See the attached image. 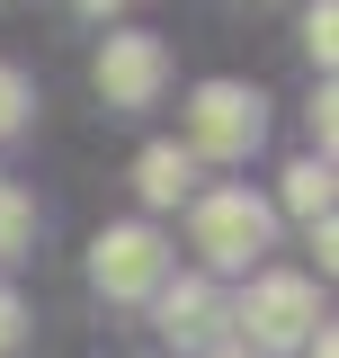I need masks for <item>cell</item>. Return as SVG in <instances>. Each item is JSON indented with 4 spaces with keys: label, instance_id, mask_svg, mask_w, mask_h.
Wrapping results in <instances>:
<instances>
[{
    "label": "cell",
    "instance_id": "obj_1",
    "mask_svg": "<svg viewBox=\"0 0 339 358\" xmlns=\"http://www.w3.org/2000/svg\"><path fill=\"white\" fill-rule=\"evenodd\" d=\"M223 322H241V350L250 358H277V350H303L322 331V296H312V278H295V268H268V278H250V296L223 313Z\"/></svg>",
    "mask_w": 339,
    "mask_h": 358
},
{
    "label": "cell",
    "instance_id": "obj_2",
    "mask_svg": "<svg viewBox=\"0 0 339 358\" xmlns=\"http://www.w3.org/2000/svg\"><path fill=\"white\" fill-rule=\"evenodd\" d=\"M268 143V99L250 81H197L188 90V162H250Z\"/></svg>",
    "mask_w": 339,
    "mask_h": 358
},
{
    "label": "cell",
    "instance_id": "obj_3",
    "mask_svg": "<svg viewBox=\"0 0 339 358\" xmlns=\"http://www.w3.org/2000/svg\"><path fill=\"white\" fill-rule=\"evenodd\" d=\"M268 233H277V206L250 188H206L188 206V242L206 251V268H250L268 251Z\"/></svg>",
    "mask_w": 339,
    "mask_h": 358
},
{
    "label": "cell",
    "instance_id": "obj_4",
    "mask_svg": "<svg viewBox=\"0 0 339 358\" xmlns=\"http://www.w3.org/2000/svg\"><path fill=\"white\" fill-rule=\"evenodd\" d=\"M161 278H170V242L152 224H107V233L89 242V287H98L107 305H152Z\"/></svg>",
    "mask_w": 339,
    "mask_h": 358
},
{
    "label": "cell",
    "instance_id": "obj_5",
    "mask_svg": "<svg viewBox=\"0 0 339 358\" xmlns=\"http://www.w3.org/2000/svg\"><path fill=\"white\" fill-rule=\"evenodd\" d=\"M89 81H98V99H107V108H152V99H161V81H170V45L161 36H143V27H126V36H107L98 45V72H89Z\"/></svg>",
    "mask_w": 339,
    "mask_h": 358
},
{
    "label": "cell",
    "instance_id": "obj_6",
    "mask_svg": "<svg viewBox=\"0 0 339 358\" xmlns=\"http://www.w3.org/2000/svg\"><path fill=\"white\" fill-rule=\"evenodd\" d=\"M152 305H161L170 350H223V296H214V278H161Z\"/></svg>",
    "mask_w": 339,
    "mask_h": 358
},
{
    "label": "cell",
    "instance_id": "obj_7",
    "mask_svg": "<svg viewBox=\"0 0 339 358\" xmlns=\"http://www.w3.org/2000/svg\"><path fill=\"white\" fill-rule=\"evenodd\" d=\"M188 188H197L188 143H143V152H134V197H143V206H179Z\"/></svg>",
    "mask_w": 339,
    "mask_h": 358
},
{
    "label": "cell",
    "instance_id": "obj_8",
    "mask_svg": "<svg viewBox=\"0 0 339 358\" xmlns=\"http://www.w3.org/2000/svg\"><path fill=\"white\" fill-rule=\"evenodd\" d=\"M286 215H303V224L331 215V162H295L286 171Z\"/></svg>",
    "mask_w": 339,
    "mask_h": 358
},
{
    "label": "cell",
    "instance_id": "obj_9",
    "mask_svg": "<svg viewBox=\"0 0 339 358\" xmlns=\"http://www.w3.org/2000/svg\"><path fill=\"white\" fill-rule=\"evenodd\" d=\"M27 242H36V206H27L18 188H0V260H18Z\"/></svg>",
    "mask_w": 339,
    "mask_h": 358
},
{
    "label": "cell",
    "instance_id": "obj_10",
    "mask_svg": "<svg viewBox=\"0 0 339 358\" xmlns=\"http://www.w3.org/2000/svg\"><path fill=\"white\" fill-rule=\"evenodd\" d=\"M303 54L331 72V54H339V0H312V9H303Z\"/></svg>",
    "mask_w": 339,
    "mask_h": 358
},
{
    "label": "cell",
    "instance_id": "obj_11",
    "mask_svg": "<svg viewBox=\"0 0 339 358\" xmlns=\"http://www.w3.org/2000/svg\"><path fill=\"white\" fill-rule=\"evenodd\" d=\"M27 108H36L27 72H18V63H0V134H18V126H27Z\"/></svg>",
    "mask_w": 339,
    "mask_h": 358
},
{
    "label": "cell",
    "instance_id": "obj_12",
    "mask_svg": "<svg viewBox=\"0 0 339 358\" xmlns=\"http://www.w3.org/2000/svg\"><path fill=\"white\" fill-rule=\"evenodd\" d=\"M303 117H312V143H322V162H331V143H339V99H331V90H322V99H312Z\"/></svg>",
    "mask_w": 339,
    "mask_h": 358
},
{
    "label": "cell",
    "instance_id": "obj_13",
    "mask_svg": "<svg viewBox=\"0 0 339 358\" xmlns=\"http://www.w3.org/2000/svg\"><path fill=\"white\" fill-rule=\"evenodd\" d=\"M18 341H27V305H18V296H9V287H0V358L18 350Z\"/></svg>",
    "mask_w": 339,
    "mask_h": 358
},
{
    "label": "cell",
    "instance_id": "obj_14",
    "mask_svg": "<svg viewBox=\"0 0 339 358\" xmlns=\"http://www.w3.org/2000/svg\"><path fill=\"white\" fill-rule=\"evenodd\" d=\"M116 9H126V0H81V18H116Z\"/></svg>",
    "mask_w": 339,
    "mask_h": 358
},
{
    "label": "cell",
    "instance_id": "obj_15",
    "mask_svg": "<svg viewBox=\"0 0 339 358\" xmlns=\"http://www.w3.org/2000/svg\"><path fill=\"white\" fill-rule=\"evenodd\" d=\"M206 358H250V350H241V341H223V350H206Z\"/></svg>",
    "mask_w": 339,
    "mask_h": 358
}]
</instances>
